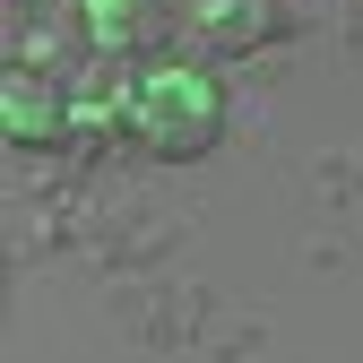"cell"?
<instances>
[{
  "label": "cell",
  "mask_w": 363,
  "mask_h": 363,
  "mask_svg": "<svg viewBox=\"0 0 363 363\" xmlns=\"http://www.w3.org/2000/svg\"><path fill=\"white\" fill-rule=\"evenodd\" d=\"M277 35H286L277 0H199L191 9V61H242V52H268Z\"/></svg>",
  "instance_id": "277c9868"
},
{
  "label": "cell",
  "mask_w": 363,
  "mask_h": 363,
  "mask_svg": "<svg viewBox=\"0 0 363 363\" xmlns=\"http://www.w3.org/2000/svg\"><path fill=\"white\" fill-rule=\"evenodd\" d=\"M86 9V35H96V52H121V61H139V52H164L173 43V0H78Z\"/></svg>",
  "instance_id": "5b68a950"
},
{
  "label": "cell",
  "mask_w": 363,
  "mask_h": 363,
  "mask_svg": "<svg viewBox=\"0 0 363 363\" xmlns=\"http://www.w3.org/2000/svg\"><path fill=\"white\" fill-rule=\"evenodd\" d=\"M139 130V78L121 52H86L78 86H69V147H113Z\"/></svg>",
  "instance_id": "7a4b0ae2"
},
{
  "label": "cell",
  "mask_w": 363,
  "mask_h": 363,
  "mask_svg": "<svg viewBox=\"0 0 363 363\" xmlns=\"http://www.w3.org/2000/svg\"><path fill=\"white\" fill-rule=\"evenodd\" d=\"M0 130L9 147H69V86L35 61H9L0 78Z\"/></svg>",
  "instance_id": "3957f363"
},
{
  "label": "cell",
  "mask_w": 363,
  "mask_h": 363,
  "mask_svg": "<svg viewBox=\"0 0 363 363\" xmlns=\"http://www.w3.org/2000/svg\"><path fill=\"white\" fill-rule=\"evenodd\" d=\"M156 164H199L225 139V86L216 61H164L139 78V130H130Z\"/></svg>",
  "instance_id": "6da1fadb"
}]
</instances>
